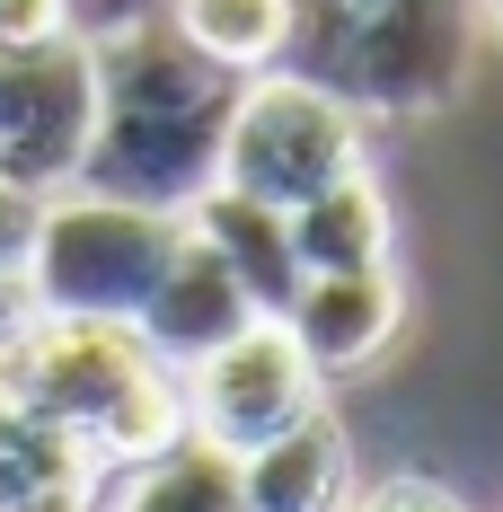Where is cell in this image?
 I'll use <instances>...</instances> for the list:
<instances>
[{
  "instance_id": "1",
  "label": "cell",
  "mask_w": 503,
  "mask_h": 512,
  "mask_svg": "<svg viewBox=\"0 0 503 512\" xmlns=\"http://www.w3.org/2000/svg\"><path fill=\"white\" fill-rule=\"evenodd\" d=\"M230 106H239V71L203 62L168 27V9L142 27H115V36H98V124H89L71 186L115 195V204L186 212L195 195L221 186Z\"/></svg>"
},
{
  "instance_id": "2",
  "label": "cell",
  "mask_w": 503,
  "mask_h": 512,
  "mask_svg": "<svg viewBox=\"0 0 503 512\" xmlns=\"http://www.w3.org/2000/svg\"><path fill=\"white\" fill-rule=\"evenodd\" d=\"M0 389L36 407L53 433H71L106 477L186 442V380L124 318H36L0 362Z\"/></svg>"
},
{
  "instance_id": "3",
  "label": "cell",
  "mask_w": 503,
  "mask_h": 512,
  "mask_svg": "<svg viewBox=\"0 0 503 512\" xmlns=\"http://www.w3.org/2000/svg\"><path fill=\"white\" fill-rule=\"evenodd\" d=\"M186 239V212L159 204H115L89 186H62L36 212V239H27V283L45 318H142L151 283L168 274V256Z\"/></svg>"
},
{
  "instance_id": "4",
  "label": "cell",
  "mask_w": 503,
  "mask_h": 512,
  "mask_svg": "<svg viewBox=\"0 0 503 512\" xmlns=\"http://www.w3.org/2000/svg\"><path fill=\"white\" fill-rule=\"evenodd\" d=\"M362 151H371V115L353 98L318 89L301 71H256V80H239V106H230L221 186L292 212V204H309L318 186L353 177Z\"/></svg>"
},
{
  "instance_id": "5",
  "label": "cell",
  "mask_w": 503,
  "mask_h": 512,
  "mask_svg": "<svg viewBox=\"0 0 503 512\" xmlns=\"http://www.w3.org/2000/svg\"><path fill=\"white\" fill-rule=\"evenodd\" d=\"M468 53H477V0H362L345 9L327 89L353 98L362 115L415 124L459 98Z\"/></svg>"
},
{
  "instance_id": "6",
  "label": "cell",
  "mask_w": 503,
  "mask_h": 512,
  "mask_svg": "<svg viewBox=\"0 0 503 512\" xmlns=\"http://www.w3.org/2000/svg\"><path fill=\"white\" fill-rule=\"evenodd\" d=\"M98 124V45L89 36H18L0 45V177L62 195Z\"/></svg>"
},
{
  "instance_id": "7",
  "label": "cell",
  "mask_w": 503,
  "mask_h": 512,
  "mask_svg": "<svg viewBox=\"0 0 503 512\" xmlns=\"http://www.w3.org/2000/svg\"><path fill=\"white\" fill-rule=\"evenodd\" d=\"M186 380V433L212 442V451H256L265 433L301 424L309 407H327V380L309 371V354L292 345L283 318H248L230 345H212L203 362L177 371Z\"/></svg>"
},
{
  "instance_id": "8",
  "label": "cell",
  "mask_w": 503,
  "mask_h": 512,
  "mask_svg": "<svg viewBox=\"0 0 503 512\" xmlns=\"http://www.w3.org/2000/svg\"><path fill=\"white\" fill-rule=\"evenodd\" d=\"M248 318H256V309H248V292H239V274H230V265H221V256L186 230L133 327H142V345H151L168 371H186V362H203L212 345H230Z\"/></svg>"
},
{
  "instance_id": "9",
  "label": "cell",
  "mask_w": 503,
  "mask_h": 512,
  "mask_svg": "<svg viewBox=\"0 0 503 512\" xmlns=\"http://www.w3.org/2000/svg\"><path fill=\"white\" fill-rule=\"evenodd\" d=\"M283 327H292V345L309 354L318 380H345V371L389 354V336H398V274L389 265L380 274H301Z\"/></svg>"
},
{
  "instance_id": "10",
  "label": "cell",
  "mask_w": 503,
  "mask_h": 512,
  "mask_svg": "<svg viewBox=\"0 0 503 512\" xmlns=\"http://www.w3.org/2000/svg\"><path fill=\"white\" fill-rule=\"evenodd\" d=\"M239 495L248 512H345L353 504V442L327 407H309L301 424L265 433L256 451H239Z\"/></svg>"
},
{
  "instance_id": "11",
  "label": "cell",
  "mask_w": 503,
  "mask_h": 512,
  "mask_svg": "<svg viewBox=\"0 0 503 512\" xmlns=\"http://www.w3.org/2000/svg\"><path fill=\"white\" fill-rule=\"evenodd\" d=\"M186 230L239 274V292H248L256 318H283V309H292V292H301V256H292V221H283L274 204L212 186V195L186 204Z\"/></svg>"
},
{
  "instance_id": "12",
  "label": "cell",
  "mask_w": 503,
  "mask_h": 512,
  "mask_svg": "<svg viewBox=\"0 0 503 512\" xmlns=\"http://www.w3.org/2000/svg\"><path fill=\"white\" fill-rule=\"evenodd\" d=\"M292 221V256L301 274H380L389 265V204L371 186V168H353L336 186H318L309 204L283 212Z\"/></svg>"
},
{
  "instance_id": "13",
  "label": "cell",
  "mask_w": 503,
  "mask_h": 512,
  "mask_svg": "<svg viewBox=\"0 0 503 512\" xmlns=\"http://www.w3.org/2000/svg\"><path fill=\"white\" fill-rule=\"evenodd\" d=\"M168 27L203 62L256 80V71H274L283 45H292V0H168Z\"/></svg>"
},
{
  "instance_id": "14",
  "label": "cell",
  "mask_w": 503,
  "mask_h": 512,
  "mask_svg": "<svg viewBox=\"0 0 503 512\" xmlns=\"http://www.w3.org/2000/svg\"><path fill=\"white\" fill-rule=\"evenodd\" d=\"M106 477L71 433H53L36 407H18L9 389H0V512H27L36 495H62V486H89Z\"/></svg>"
},
{
  "instance_id": "15",
  "label": "cell",
  "mask_w": 503,
  "mask_h": 512,
  "mask_svg": "<svg viewBox=\"0 0 503 512\" xmlns=\"http://www.w3.org/2000/svg\"><path fill=\"white\" fill-rule=\"evenodd\" d=\"M115 512H248V495H239V460L186 433V442H168L159 460L133 468V486H124V504H115Z\"/></svg>"
},
{
  "instance_id": "16",
  "label": "cell",
  "mask_w": 503,
  "mask_h": 512,
  "mask_svg": "<svg viewBox=\"0 0 503 512\" xmlns=\"http://www.w3.org/2000/svg\"><path fill=\"white\" fill-rule=\"evenodd\" d=\"M345 512H468V504L442 477H380V486H353Z\"/></svg>"
},
{
  "instance_id": "17",
  "label": "cell",
  "mask_w": 503,
  "mask_h": 512,
  "mask_svg": "<svg viewBox=\"0 0 503 512\" xmlns=\"http://www.w3.org/2000/svg\"><path fill=\"white\" fill-rule=\"evenodd\" d=\"M45 309H36V283H27V265H0V362L18 354V336L36 327Z\"/></svg>"
},
{
  "instance_id": "18",
  "label": "cell",
  "mask_w": 503,
  "mask_h": 512,
  "mask_svg": "<svg viewBox=\"0 0 503 512\" xmlns=\"http://www.w3.org/2000/svg\"><path fill=\"white\" fill-rule=\"evenodd\" d=\"M36 212H45V195H27V186H9V177H0V265H27Z\"/></svg>"
},
{
  "instance_id": "19",
  "label": "cell",
  "mask_w": 503,
  "mask_h": 512,
  "mask_svg": "<svg viewBox=\"0 0 503 512\" xmlns=\"http://www.w3.org/2000/svg\"><path fill=\"white\" fill-rule=\"evenodd\" d=\"M71 27V0H0V45H18V36H62ZM80 36V27H71Z\"/></svg>"
},
{
  "instance_id": "20",
  "label": "cell",
  "mask_w": 503,
  "mask_h": 512,
  "mask_svg": "<svg viewBox=\"0 0 503 512\" xmlns=\"http://www.w3.org/2000/svg\"><path fill=\"white\" fill-rule=\"evenodd\" d=\"M27 512H106V477H89V486H62V495H36Z\"/></svg>"
},
{
  "instance_id": "21",
  "label": "cell",
  "mask_w": 503,
  "mask_h": 512,
  "mask_svg": "<svg viewBox=\"0 0 503 512\" xmlns=\"http://www.w3.org/2000/svg\"><path fill=\"white\" fill-rule=\"evenodd\" d=\"M477 18H486V27H495V36H503V0H477Z\"/></svg>"
},
{
  "instance_id": "22",
  "label": "cell",
  "mask_w": 503,
  "mask_h": 512,
  "mask_svg": "<svg viewBox=\"0 0 503 512\" xmlns=\"http://www.w3.org/2000/svg\"><path fill=\"white\" fill-rule=\"evenodd\" d=\"M345 9H362V0H345Z\"/></svg>"
}]
</instances>
